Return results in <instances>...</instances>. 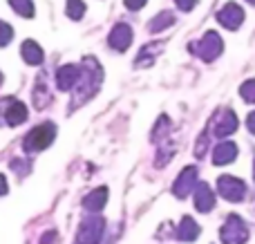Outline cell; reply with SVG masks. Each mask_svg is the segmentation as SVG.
<instances>
[{
    "label": "cell",
    "instance_id": "cell-1",
    "mask_svg": "<svg viewBox=\"0 0 255 244\" xmlns=\"http://www.w3.org/2000/svg\"><path fill=\"white\" fill-rule=\"evenodd\" d=\"M220 238L224 244H244L249 240V229L240 215H229L226 224L222 227Z\"/></svg>",
    "mask_w": 255,
    "mask_h": 244
},
{
    "label": "cell",
    "instance_id": "cell-2",
    "mask_svg": "<svg viewBox=\"0 0 255 244\" xmlns=\"http://www.w3.org/2000/svg\"><path fill=\"white\" fill-rule=\"evenodd\" d=\"M190 49H193L199 58H204V61H215L222 54V49H224V43H222L217 31H206L204 38L199 40V43H195Z\"/></svg>",
    "mask_w": 255,
    "mask_h": 244
},
{
    "label": "cell",
    "instance_id": "cell-3",
    "mask_svg": "<svg viewBox=\"0 0 255 244\" xmlns=\"http://www.w3.org/2000/svg\"><path fill=\"white\" fill-rule=\"evenodd\" d=\"M217 191H220V195L229 202H240V200H244V195H247L244 182L238 177H233V175H222V177L217 179Z\"/></svg>",
    "mask_w": 255,
    "mask_h": 244
},
{
    "label": "cell",
    "instance_id": "cell-4",
    "mask_svg": "<svg viewBox=\"0 0 255 244\" xmlns=\"http://www.w3.org/2000/svg\"><path fill=\"white\" fill-rule=\"evenodd\" d=\"M217 20H220V25H224L226 29L235 31L244 22V9L235 2H226L224 7L217 11Z\"/></svg>",
    "mask_w": 255,
    "mask_h": 244
},
{
    "label": "cell",
    "instance_id": "cell-5",
    "mask_svg": "<svg viewBox=\"0 0 255 244\" xmlns=\"http://www.w3.org/2000/svg\"><path fill=\"white\" fill-rule=\"evenodd\" d=\"M238 125H240V121L233 110H220L215 121H213V128H215L217 137H229V134H233L235 130H238Z\"/></svg>",
    "mask_w": 255,
    "mask_h": 244
},
{
    "label": "cell",
    "instance_id": "cell-6",
    "mask_svg": "<svg viewBox=\"0 0 255 244\" xmlns=\"http://www.w3.org/2000/svg\"><path fill=\"white\" fill-rule=\"evenodd\" d=\"M130 43H132V29L126 25V22L117 25L110 34V45L115 49H119V52H124V49L130 47Z\"/></svg>",
    "mask_w": 255,
    "mask_h": 244
},
{
    "label": "cell",
    "instance_id": "cell-7",
    "mask_svg": "<svg viewBox=\"0 0 255 244\" xmlns=\"http://www.w3.org/2000/svg\"><path fill=\"white\" fill-rule=\"evenodd\" d=\"M235 157H238V146H235L233 141H224V143H220V146H215V150H213V161H215L217 166L231 164Z\"/></svg>",
    "mask_w": 255,
    "mask_h": 244
},
{
    "label": "cell",
    "instance_id": "cell-8",
    "mask_svg": "<svg viewBox=\"0 0 255 244\" xmlns=\"http://www.w3.org/2000/svg\"><path fill=\"white\" fill-rule=\"evenodd\" d=\"M195 182H197V170H195V168H186L184 173L179 175V179L175 182V195L177 197H186L190 191H193Z\"/></svg>",
    "mask_w": 255,
    "mask_h": 244
},
{
    "label": "cell",
    "instance_id": "cell-9",
    "mask_svg": "<svg viewBox=\"0 0 255 244\" xmlns=\"http://www.w3.org/2000/svg\"><path fill=\"white\" fill-rule=\"evenodd\" d=\"M195 206H197V211H202V213H208V211H213V206H215V195H213V191L206 186V184H199L197 186Z\"/></svg>",
    "mask_w": 255,
    "mask_h": 244
},
{
    "label": "cell",
    "instance_id": "cell-10",
    "mask_svg": "<svg viewBox=\"0 0 255 244\" xmlns=\"http://www.w3.org/2000/svg\"><path fill=\"white\" fill-rule=\"evenodd\" d=\"M197 236H199V227L195 224V220L186 218L184 222H181V227H179V238L184 242H193Z\"/></svg>",
    "mask_w": 255,
    "mask_h": 244
},
{
    "label": "cell",
    "instance_id": "cell-11",
    "mask_svg": "<svg viewBox=\"0 0 255 244\" xmlns=\"http://www.w3.org/2000/svg\"><path fill=\"white\" fill-rule=\"evenodd\" d=\"M22 56H25L27 63H40L43 61V52H40V47L34 43V40H25V45H22Z\"/></svg>",
    "mask_w": 255,
    "mask_h": 244
},
{
    "label": "cell",
    "instance_id": "cell-12",
    "mask_svg": "<svg viewBox=\"0 0 255 244\" xmlns=\"http://www.w3.org/2000/svg\"><path fill=\"white\" fill-rule=\"evenodd\" d=\"M172 22H175V16H172L170 11H161L157 18L150 20V31H161V29H166V27H170Z\"/></svg>",
    "mask_w": 255,
    "mask_h": 244
},
{
    "label": "cell",
    "instance_id": "cell-13",
    "mask_svg": "<svg viewBox=\"0 0 255 244\" xmlns=\"http://www.w3.org/2000/svg\"><path fill=\"white\" fill-rule=\"evenodd\" d=\"M9 2H11V7L16 9L20 16H25V18L34 16V7H31V0H9Z\"/></svg>",
    "mask_w": 255,
    "mask_h": 244
},
{
    "label": "cell",
    "instance_id": "cell-14",
    "mask_svg": "<svg viewBox=\"0 0 255 244\" xmlns=\"http://www.w3.org/2000/svg\"><path fill=\"white\" fill-rule=\"evenodd\" d=\"M240 94L247 103H255V79L251 81H244L242 88H240Z\"/></svg>",
    "mask_w": 255,
    "mask_h": 244
},
{
    "label": "cell",
    "instance_id": "cell-15",
    "mask_svg": "<svg viewBox=\"0 0 255 244\" xmlns=\"http://www.w3.org/2000/svg\"><path fill=\"white\" fill-rule=\"evenodd\" d=\"M83 2L81 0H67V16L74 18V20H79L81 16H83Z\"/></svg>",
    "mask_w": 255,
    "mask_h": 244
},
{
    "label": "cell",
    "instance_id": "cell-16",
    "mask_svg": "<svg viewBox=\"0 0 255 244\" xmlns=\"http://www.w3.org/2000/svg\"><path fill=\"white\" fill-rule=\"evenodd\" d=\"M159 49H161V45H152V47L148 45V47L139 54V58H136V61H139V65H148V63H152L154 52H159Z\"/></svg>",
    "mask_w": 255,
    "mask_h": 244
},
{
    "label": "cell",
    "instance_id": "cell-17",
    "mask_svg": "<svg viewBox=\"0 0 255 244\" xmlns=\"http://www.w3.org/2000/svg\"><path fill=\"white\" fill-rule=\"evenodd\" d=\"M11 40V27L7 22H0V45H7Z\"/></svg>",
    "mask_w": 255,
    "mask_h": 244
},
{
    "label": "cell",
    "instance_id": "cell-18",
    "mask_svg": "<svg viewBox=\"0 0 255 244\" xmlns=\"http://www.w3.org/2000/svg\"><path fill=\"white\" fill-rule=\"evenodd\" d=\"M177 2V7L179 9H184V11H190V9L197 4V0H175Z\"/></svg>",
    "mask_w": 255,
    "mask_h": 244
},
{
    "label": "cell",
    "instance_id": "cell-19",
    "mask_svg": "<svg viewBox=\"0 0 255 244\" xmlns=\"http://www.w3.org/2000/svg\"><path fill=\"white\" fill-rule=\"evenodd\" d=\"M145 4V0H126V7L132 9V11H136V9H141Z\"/></svg>",
    "mask_w": 255,
    "mask_h": 244
},
{
    "label": "cell",
    "instance_id": "cell-20",
    "mask_svg": "<svg viewBox=\"0 0 255 244\" xmlns=\"http://www.w3.org/2000/svg\"><path fill=\"white\" fill-rule=\"evenodd\" d=\"M247 125H249V130H251V132L255 134V112H251V115H249V119H247Z\"/></svg>",
    "mask_w": 255,
    "mask_h": 244
},
{
    "label": "cell",
    "instance_id": "cell-21",
    "mask_svg": "<svg viewBox=\"0 0 255 244\" xmlns=\"http://www.w3.org/2000/svg\"><path fill=\"white\" fill-rule=\"evenodd\" d=\"M249 2H251V4H255V0H249Z\"/></svg>",
    "mask_w": 255,
    "mask_h": 244
},
{
    "label": "cell",
    "instance_id": "cell-22",
    "mask_svg": "<svg viewBox=\"0 0 255 244\" xmlns=\"http://www.w3.org/2000/svg\"><path fill=\"white\" fill-rule=\"evenodd\" d=\"M253 177H255V170H253Z\"/></svg>",
    "mask_w": 255,
    "mask_h": 244
}]
</instances>
